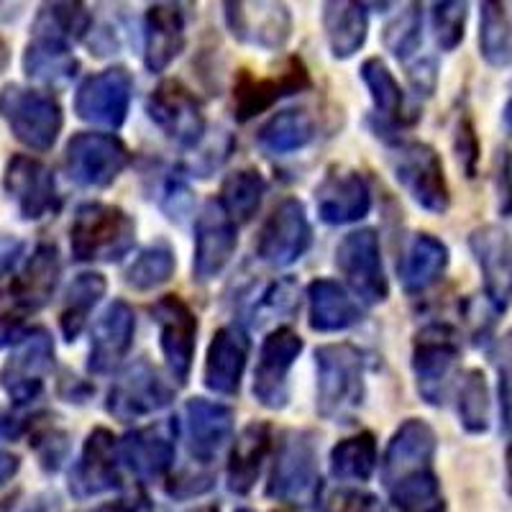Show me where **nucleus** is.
Returning <instances> with one entry per match:
<instances>
[{
	"instance_id": "obj_20",
	"label": "nucleus",
	"mask_w": 512,
	"mask_h": 512,
	"mask_svg": "<svg viewBox=\"0 0 512 512\" xmlns=\"http://www.w3.org/2000/svg\"><path fill=\"white\" fill-rule=\"evenodd\" d=\"M433 454H436V433L428 423L410 418L400 425L392 436L387 454H384V484L400 482L415 474L433 472Z\"/></svg>"
},
{
	"instance_id": "obj_55",
	"label": "nucleus",
	"mask_w": 512,
	"mask_h": 512,
	"mask_svg": "<svg viewBox=\"0 0 512 512\" xmlns=\"http://www.w3.org/2000/svg\"><path fill=\"white\" fill-rule=\"evenodd\" d=\"M190 512H218V507L203 505V507H195V510H190Z\"/></svg>"
},
{
	"instance_id": "obj_32",
	"label": "nucleus",
	"mask_w": 512,
	"mask_h": 512,
	"mask_svg": "<svg viewBox=\"0 0 512 512\" xmlns=\"http://www.w3.org/2000/svg\"><path fill=\"white\" fill-rule=\"evenodd\" d=\"M328 47L336 59H349L367 41V11L364 0H328L323 11Z\"/></svg>"
},
{
	"instance_id": "obj_39",
	"label": "nucleus",
	"mask_w": 512,
	"mask_h": 512,
	"mask_svg": "<svg viewBox=\"0 0 512 512\" xmlns=\"http://www.w3.org/2000/svg\"><path fill=\"white\" fill-rule=\"evenodd\" d=\"M377 469V441L372 433H359L344 438L331 451V472L338 479L349 482H367Z\"/></svg>"
},
{
	"instance_id": "obj_40",
	"label": "nucleus",
	"mask_w": 512,
	"mask_h": 512,
	"mask_svg": "<svg viewBox=\"0 0 512 512\" xmlns=\"http://www.w3.org/2000/svg\"><path fill=\"white\" fill-rule=\"evenodd\" d=\"M361 80L372 93L374 105L384 118L390 121H400L402 111H405V98H402V90L397 85L395 75L387 70V64L382 59H367L361 64Z\"/></svg>"
},
{
	"instance_id": "obj_9",
	"label": "nucleus",
	"mask_w": 512,
	"mask_h": 512,
	"mask_svg": "<svg viewBox=\"0 0 512 512\" xmlns=\"http://www.w3.org/2000/svg\"><path fill=\"white\" fill-rule=\"evenodd\" d=\"M172 397H175L172 384H167L159 369H154L149 361L141 359L116 379V384L108 392L105 408L113 418L128 423V420H139L146 418V415L159 413L172 402Z\"/></svg>"
},
{
	"instance_id": "obj_2",
	"label": "nucleus",
	"mask_w": 512,
	"mask_h": 512,
	"mask_svg": "<svg viewBox=\"0 0 512 512\" xmlns=\"http://www.w3.org/2000/svg\"><path fill=\"white\" fill-rule=\"evenodd\" d=\"M318 369V413L344 420L364 402V359L351 344H328L315 351Z\"/></svg>"
},
{
	"instance_id": "obj_50",
	"label": "nucleus",
	"mask_w": 512,
	"mask_h": 512,
	"mask_svg": "<svg viewBox=\"0 0 512 512\" xmlns=\"http://www.w3.org/2000/svg\"><path fill=\"white\" fill-rule=\"evenodd\" d=\"M16 469H18V459H16V456L6 454V451H0V484L8 482V479H11L13 474H16Z\"/></svg>"
},
{
	"instance_id": "obj_56",
	"label": "nucleus",
	"mask_w": 512,
	"mask_h": 512,
	"mask_svg": "<svg viewBox=\"0 0 512 512\" xmlns=\"http://www.w3.org/2000/svg\"><path fill=\"white\" fill-rule=\"evenodd\" d=\"M239 512H251V510H239Z\"/></svg>"
},
{
	"instance_id": "obj_7",
	"label": "nucleus",
	"mask_w": 512,
	"mask_h": 512,
	"mask_svg": "<svg viewBox=\"0 0 512 512\" xmlns=\"http://www.w3.org/2000/svg\"><path fill=\"white\" fill-rule=\"evenodd\" d=\"M336 267L344 274L356 297L364 303L377 305L387 300L390 295V282L384 274L382 249H379L377 233L372 228H361V231L349 233L336 249Z\"/></svg>"
},
{
	"instance_id": "obj_43",
	"label": "nucleus",
	"mask_w": 512,
	"mask_h": 512,
	"mask_svg": "<svg viewBox=\"0 0 512 512\" xmlns=\"http://www.w3.org/2000/svg\"><path fill=\"white\" fill-rule=\"evenodd\" d=\"M459 418L469 433H484L489 428V390L479 369L466 372L461 382Z\"/></svg>"
},
{
	"instance_id": "obj_24",
	"label": "nucleus",
	"mask_w": 512,
	"mask_h": 512,
	"mask_svg": "<svg viewBox=\"0 0 512 512\" xmlns=\"http://www.w3.org/2000/svg\"><path fill=\"white\" fill-rule=\"evenodd\" d=\"M136 318L134 310L126 303L116 300L105 308L98 323L93 326L90 338V359L88 369L93 374H108L126 359V354L134 346Z\"/></svg>"
},
{
	"instance_id": "obj_37",
	"label": "nucleus",
	"mask_w": 512,
	"mask_h": 512,
	"mask_svg": "<svg viewBox=\"0 0 512 512\" xmlns=\"http://www.w3.org/2000/svg\"><path fill=\"white\" fill-rule=\"evenodd\" d=\"M105 295V280L95 272L77 274L75 282L67 290V300H64L62 315H59V328L67 341H75L82 333L85 323H88L90 313L95 305L100 303V297Z\"/></svg>"
},
{
	"instance_id": "obj_47",
	"label": "nucleus",
	"mask_w": 512,
	"mask_h": 512,
	"mask_svg": "<svg viewBox=\"0 0 512 512\" xmlns=\"http://www.w3.org/2000/svg\"><path fill=\"white\" fill-rule=\"evenodd\" d=\"M323 512H384L382 502L361 489H338L328 497Z\"/></svg>"
},
{
	"instance_id": "obj_27",
	"label": "nucleus",
	"mask_w": 512,
	"mask_h": 512,
	"mask_svg": "<svg viewBox=\"0 0 512 512\" xmlns=\"http://www.w3.org/2000/svg\"><path fill=\"white\" fill-rule=\"evenodd\" d=\"M185 49V11L157 3L144 21V62L152 72H164Z\"/></svg>"
},
{
	"instance_id": "obj_19",
	"label": "nucleus",
	"mask_w": 512,
	"mask_h": 512,
	"mask_svg": "<svg viewBox=\"0 0 512 512\" xmlns=\"http://www.w3.org/2000/svg\"><path fill=\"white\" fill-rule=\"evenodd\" d=\"M315 205L320 221L328 226H349L361 221L372 208L367 180L351 169H336L315 187Z\"/></svg>"
},
{
	"instance_id": "obj_13",
	"label": "nucleus",
	"mask_w": 512,
	"mask_h": 512,
	"mask_svg": "<svg viewBox=\"0 0 512 512\" xmlns=\"http://www.w3.org/2000/svg\"><path fill=\"white\" fill-rule=\"evenodd\" d=\"M152 315L159 328V344H162L169 374H172V379H177V384H185L190 377L192 359H195L198 318L190 310V305L177 295L159 297L152 308Z\"/></svg>"
},
{
	"instance_id": "obj_38",
	"label": "nucleus",
	"mask_w": 512,
	"mask_h": 512,
	"mask_svg": "<svg viewBox=\"0 0 512 512\" xmlns=\"http://www.w3.org/2000/svg\"><path fill=\"white\" fill-rule=\"evenodd\" d=\"M267 182L256 169H239L226 177L221 190V208L233 223H249L262 205Z\"/></svg>"
},
{
	"instance_id": "obj_48",
	"label": "nucleus",
	"mask_w": 512,
	"mask_h": 512,
	"mask_svg": "<svg viewBox=\"0 0 512 512\" xmlns=\"http://www.w3.org/2000/svg\"><path fill=\"white\" fill-rule=\"evenodd\" d=\"M210 487H213V477H208V474L182 472L180 477L172 479V484L167 487V492L172 497H182V500H187V497L203 495V492H208Z\"/></svg>"
},
{
	"instance_id": "obj_6",
	"label": "nucleus",
	"mask_w": 512,
	"mask_h": 512,
	"mask_svg": "<svg viewBox=\"0 0 512 512\" xmlns=\"http://www.w3.org/2000/svg\"><path fill=\"white\" fill-rule=\"evenodd\" d=\"M392 172L410 198L428 213H446L451 195L443 175V162L428 144H402L392 157Z\"/></svg>"
},
{
	"instance_id": "obj_31",
	"label": "nucleus",
	"mask_w": 512,
	"mask_h": 512,
	"mask_svg": "<svg viewBox=\"0 0 512 512\" xmlns=\"http://www.w3.org/2000/svg\"><path fill=\"white\" fill-rule=\"evenodd\" d=\"M121 459L141 479H162L175 461V443L159 428H141L118 443Z\"/></svg>"
},
{
	"instance_id": "obj_16",
	"label": "nucleus",
	"mask_w": 512,
	"mask_h": 512,
	"mask_svg": "<svg viewBox=\"0 0 512 512\" xmlns=\"http://www.w3.org/2000/svg\"><path fill=\"white\" fill-rule=\"evenodd\" d=\"M134 80L123 67L98 72L82 82L75 95V113L82 121L105 128H121L128 116Z\"/></svg>"
},
{
	"instance_id": "obj_25",
	"label": "nucleus",
	"mask_w": 512,
	"mask_h": 512,
	"mask_svg": "<svg viewBox=\"0 0 512 512\" xmlns=\"http://www.w3.org/2000/svg\"><path fill=\"white\" fill-rule=\"evenodd\" d=\"M249 361V338L239 326H226L213 336L205 356V387L216 395L231 397L239 392Z\"/></svg>"
},
{
	"instance_id": "obj_28",
	"label": "nucleus",
	"mask_w": 512,
	"mask_h": 512,
	"mask_svg": "<svg viewBox=\"0 0 512 512\" xmlns=\"http://www.w3.org/2000/svg\"><path fill=\"white\" fill-rule=\"evenodd\" d=\"M310 85V77L305 72V67L300 62H292L280 77H267V80H259V77L241 75V80L236 82V116L239 121H249L256 113L267 111L269 105H274L280 98L292 93H300L303 88Z\"/></svg>"
},
{
	"instance_id": "obj_10",
	"label": "nucleus",
	"mask_w": 512,
	"mask_h": 512,
	"mask_svg": "<svg viewBox=\"0 0 512 512\" xmlns=\"http://www.w3.org/2000/svg\"><path fill=\"white\" fill-rule=\"evenodd\" d=\"M54 364L52 338L44 331H31L29 336L18 338L16 349L0 369V387L6 390L16 405L36 400L47 384Z\"/></svg>"
},
{
	"instance_id": "obj_18",
	"label": "nucleus",
	"mask_w": 512,
	"mask_h": 512,
	"mask_svg": "<svg viewBox=\"0 0 512 512\" xmlns=\"http://www.w3.org/2000/svg\"><path fill=\"white\" fill-rule=\"evenodd\" d=\"M477 264L484 277V292L495 310L512 303V239L500 226H484L469 236Z\"/></svg>"
},
{
	"instance_id": "obj_45",
	"label": "nucleus",
	"mask_w": 512,
	"mask_h": 512,
	"mask_svg": "<svg viewBox=\"0 0 512 512\" xmlns=\"http://www.w3.org/2000/svg\"><path fill=\"white\" fill-rule=\"evenodd\" d=\"M433 31H436L438 47L451 52L464 39L466 3L464 0H431Z\"/></svg>"
},
{
	"instance_id": "obj_42",
	"label": "nucleus",
	"mask_w": 512,
	"mask_h": 512,
	"mask_svg": "<svg viewBox=\"0 0 512 512\" xmlns=\"http://www.w3.org/2000/svg\"><path fill=\"white\" fill-rule=\"evenodd\" d=\"M24 67L26 75L34 77V80L47 82V85H62V82H67L75 75L77 64L72 59L70 49H54L29 41Z\"/></svg>"
},
{
	"instance_id": "obj_30",
	"label": "nucleus",
	"mask_w": 512,
	"mask_h": 512,
	"mask_svg": "<svg viewBox=\"0 0 512 512\" xmlns=\"http://www.w3.org/2000/svg\"><path fill=\"white\" fill-rule=\"evenodd\" d=\"M59 272H62V264H59L57 249L49 244L39 246L13 282L16 303L26 310L44 308L57 290Z\"/></svg>"
},
{
	"instance_id": "obj_11",
	"label": "nucleus",
	"mask_w": 512,
	"mask_h": 512,
	"mask_svg": "<svg viewBox=\"0 0 512 512\" xmlns=\"http://www.w3.org/2000/svg\"><path fill=\"white\" fill-rule=\"evenodd\" d=\"M310 239H313V231H310L303 203L287 198L264 221L259 241H256V254L269 267H290L297 259H303Z\"/></svg>"
},
{
	"instance_id": "obj_52",
	"label": "nucleus",
	"mask_w": 512,
	"mask_h": 512,
	"mask_svg": "<svg viewBox=\"0 0 512 512\" xmlns=\"http://www.w3.org/2000/svg\"><path fill=\"white\" fill-rule=\"evenodd\" d=\"M395 3H397V0H372V6L377 8V11H390Z\"/></svg>"
},
{
	"instance_id": "obj_54",
	"label": "nucleus",
	"mask_w": 512,
	"mask_h": 512,
	"mask_svg": "<svg viewBox=\"0 0 512 512\" xmlns=\"http://www.w3.org/2000/svg\"><path fill=\"white\" fill-rule=\"evenodd\" d=\"M159 3H167V6H175V8H190L192 0H159Z\"/></svg>"
},
{
	"instance_id": "obj_53",
	"label": "nucleus",
	"mask_w": 512,
	"mask_h": 512,
	"mask_svg": "<svg viewBox=\"0 0 512 512\" xmlns=\"http://www.w3.org/2000/svg\"><path fill=\"white\" fill-rule=\"evenodd\" d=\"M505 126H507V131L512 134V95H510V100H507V105H505Z\"/></svg>"
},
{
	"instance_id": "obj_51",
	"label": "nucleus",
	"mask_w": 512,
	"mask_h": 512,
	"mask_svg": "<svg viewBox=\"0 0 512 512\" xmlns=\"http://www.w3.org/2000/svg\"><path fill=\"white\" fill-rule=\"evenodd\" d=\"M95 512H136V507H131L126 500H121V502H116V505L98 507V510H95Z\"/></svg>"
},
{
	"instance_id": "obj_17",
	"label": "nucleus",
	"mask_w": 512,
	"mask_h": 512,
	"mask_svg": "<svg viewBox=\"0 0 512 512\" xmlns=\"http://www.w3.org/2000/svg\"><path fill=\"white\" fill-rule=\"evenodd\" d=\"M236 251V223L221 203H208L195 223V259L192 269L200 282H208L223 272Z\"/></svg>"
},
{
	"instance_id": "obj_12",
	"label": "nucleus",
	"mask_w": 512,
	"mask_h": 512,
	"mask_svg": "<svg viewBox=\"0 0 512 512\" xmlns=\"http://www.w3.org/2000/svg\"><path fill=\"white\" fill-rule=\"evenodd\" d=\"M226 24L244 44L280 49L292 31V18L282 0H223Z\"/></svg>"
},
{
	"instance_id": "obj_34",
	"label": "nucleus",
	"mask_w": 512,
	"mask_h": 512,
	"mask_svg": "<svg viewBox=\"0 0 512 512\" xmlns=\"http://www.w3.org/2000/svg\"><path fill=\"white\" fill-rule=\"evenodd\" d=\"M448 267V249L431 233H418L402 259V285L408 292H423L436 285Z\"/></svg>"
},
{
	"instance_id": "obj_41",
	"label": "nucleus",
	"mask_w": 512,
	"mask_h": 512,
	"mask_svg": "<svg viewBox=\"0 0 512 512\" xmlns=\"http://www.w3.org/2000/svg\"><path fill=\"white\" fill-rule=\"evenodd\" d=\"M175 274V254L164 244L149 246L126 269V285L134 290H154Z\"/></svg>"
},
{
	"instance_id": "obj_3",
	"label": "nucleus",
	"mask_w": 512,
	"mask_h": 512,
	"mask_svg": "<svg viewBox=\"0 0 512 512\" xmlns=\"http://www.w3.org/2000/svg\"><path fill=\"white\" fill-rule=\"evenodd\" d=\"M0 116L13 136L34 152H49L62 134V108L52 95L8 85L0 93Z\"/></svg>"
},
{
	"instance_id": "obj_26",
	"label": "nucleus",
	"mask_w": 512,
	"mask_h": 512,
	"mask_svg": "<svg viewBox=\"0 0 512 512\" xmlns=\"http://www.w3.org/2000/svg\"><path fill=\"white\" fill-rule=\"evenodd\" d=\"M93 26L85 0H44L34 21V44L70 49Z\"/></svg>"
},
{
	"instance_id": "obj_35",
	"label": "nucleus",
	"mask_w": 512,
	"mask_h": 512,
	"mask_svg": "<svg viewBox=\"0 0 512 512\" xmlns=\"http://www.w3.org/2000/svg\"><path fill=\"white\" fill-rule=\"evenodd\" d=\"M315 121L308 111L274 113L256 134V141L267 154H292L313 141Z\"/></svg>"
},
{
	"instance_id": "obj_33",
	"label": "nucleus",
	"mask_w": 512,
	"mask_h": 512,
	"mask_svg": "<svg viewBox=\"0 0 512 512\" xmlns=\"http://www.w3.org/2000/svg\"><path fill=\"white\" fill-rule=\"evenodd\" d=\"M310 328L320 333H336L356 326L361 320L359 305L349 292L333 280H315L308 287Z\"/></svg>"
},
{
	"instance_id": "obj_36",
	"label": "nucleus",
	"mask_w": 512,
	"mask_h": 512,
	"mask_svg": "<svg viewBox=\"0 0 512 512\" xmlns=\"http://www.w3.org/2000/svg\"><path fill=\"white\" fill-rule=\"evenodd\" d=\"M479 52L492 67L512 64V21L502 0H479Z\"/></svg>"
},
{
	"instance_id": "obj_29",
	"label": "nucleus",
	"mask_w": 512,
	"mask_h": 512,
	"mask_svg": "<svg viewBox=\"0 0 512 512\" xmlns=\"http://www.w3.org/2000/svg\"><path fill=\"white\" fill-rule=\"evenodd\" d=\"M272 448V431L267 423H249L233 443L228 459V489L236 495H246L259 479L262 464Z\"/></svg>"
},
{
	"instance_id": "obj_8",
	"label": "nucleus",
	"mask_w": 512,
	"mask_h": 512,
	"mask_svg": "<svg viewBox=\"0 0 512 512\" xmlns=\"http://www.w3.org/2000/svg\"><path fill=\"white\" fill-rule=\"evenodd\" d=\"M459 359V338L448 326H425L415 336L413 372L418 392L428 405H441L446 400L451 372Z\"/></svg>"
},
{
	"instance_id": "obj_15",
	"label": "nucleus",
	"mask_w": 512,
	"mask_h": 512,
	"mask_svg": "<svg viewBox=\"0 0 512 512\" xmlns=\"http://www.w3.org/2000/svg\"><path fill=\"white\" fill-rule=\"evenodd\" d=\"M146 113L164 134L182 146H198L205 136V116L200 100L177 80L162 82L149 100Z\"/></svg>"
},
{
	"instance_id": "obj_1",
	"label": "nucleus",
	"mask_w": 512,
	"mask_h": 512,
	"mask_svg": "<svg viewBox=\"0 0 512 512\" xmlns=\"http://www.w3.org/2000/svg\"><path fill=\"white\" fill-rule=\"evenodd\" d=\"M136 223L116 205H80L70 226V246L77 262H118L134 246Z\"/></svg>"
},
{
	"instance_id": "obj_23",
	"label": "nucleus",
	"mask_w": 512,
	"mask_h": 512,
	"mask_svg": "<svg viewBox=\"0 0 512 512\" xmlns=\"http://www.w3.org/2000/svg\"><path fill=\"white\" fill-rule=\"evenodd\" d=\"M118 441L111 431L95 428L82 446V456L72 472L70 489L77 497H93L111 492L121 484L118 477Z\"/></svg>"
},
{
	"instance_id": "obj_5",
	"label": "nucleus",
	"mask_w": 512,
	"mask_h": 512,
	"mask_svg": "<svg viewBox=\"0 0 512 512\" xmlns=\"http://www.w3.org/2000/svg\"><path fill=\"white\" fill-rule=\"evenodd\" d=\"M128 149L111 134H77L64 149V172L80 187H108L128 167Z\"/></svg>"
},
{
	"instance_id": "obj_21",
	"label": "nucleus",
	"mask_w": 512,
	"mask_h": 512,
	"mask_svg": "<svg viewBox=\"0 0 512 512\" xmlns=\"http://www.w3.org/2000/svg\"><path fill=\"white\" fill-rule=\"evenodd\" d=\"M182 433H185L187 451H190L200 464H208L218 456L226 441L233 433V413L226 405L203 400H187L182 410Z\"/></svg>"
},
{
	"instance_id": "obj_49",
	"label": "nucleus",
	"mask_w": 512,
	"mask_h": 512,
	"mask_svg": "<svg viewBox=\"0 0 512 512\" xmlns=\"http://www.w3.org/2000/svg\"><path fill=\"white\" fill-rule=\"evenodd\" d=\"M292 305H295V282L282 280V282H277V285L269 287V292L264 295V300L259 308L280 315V313H287V310H292Z\"/></svg>"
},
{
	"instance_id": "obj_44",
	"label": "nucleus",
	"mask_w": 512,
	"mask_h": 512,
	"mask_svg": "<svg viewBox=\"0 0 512 512\" xmlns=\"http://www.w3.org/2000/svg\"><path fill=\"white\" fill-rule=\"evenodd\" d=\"M384 44L400 62H408L423 44V13H420V0H413L400 16L387 26Z\"/></svg>"
},
{
	"instance_id": "obj_14",
	"label": "nucleus",
	"mask_w": 512,
	"mask_h": 512,
	"mask_svg": "<svg viewBox=\"0 0 512 512\" xmlns=\"http://www.w3.org/2000/svg\"><path fill=\"white\" fill-rule=\"evenodd\" d=\"M303 351V338L290 328H277L264 338L254 372V397L267 410H282L287 405V379L290 369Z\"/></svg>"
},
{
	"instance_id": "obj_22",
	"label": "nucleus",
	"mask_w": 512,
	"mask_h": 512,
	"mask_svg": "<svg viewBox=\"0 0 512 512\" xmlns=\"http://www.w3.org/2000/svg\"><path fill=\"white\" fill-rule=\"evenodd\" d=\"M6 190L21 210V216L29 218V221L49 216L59 205L52 172L36 159L21 157V154L8 162Z\"/></svg>"
},
{
	"instance_id": "obj_46",
	"label": "nucleus",
	"mask_w": 512,
	"mask_h": 512,
	"mask_svg": "<svg viewBox=\"0 0 512 512\" xmlns=\"http://www.w3.org/2000/svg\"><path fill=\"white\" fill-rule=\"evenodd\" d=\"M497 390H500V415L505 431L512 433V331L500 341L497 349Z\"/></svg>"
},
{
	"instance_id": "obj_4",
	"label": "nucleus",
	"mask_w": 512,
	"mask_h": 512,
	"mask_svg": "<svg viewBox=\"0 0 512 512\" xmlns=\"http://www.w3.org/2000/svg\"><path fill=\"white\" fill-rule=\"evenodd\" d=\"M269 497L295 507H313L320 495L318 454L308 433H290L282 441L267 487Z\"/></svg>"
}]
</instances>
